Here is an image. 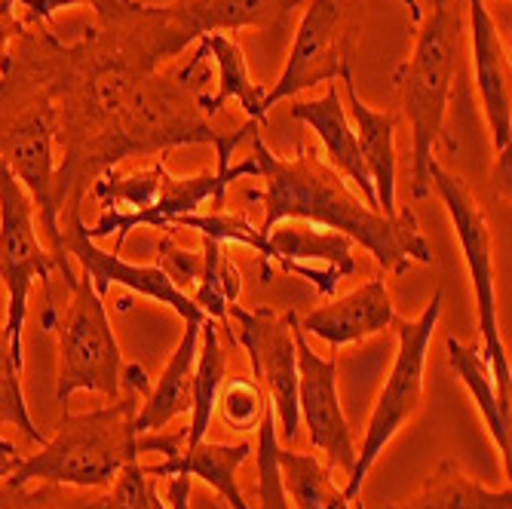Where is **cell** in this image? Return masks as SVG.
I'll list each match as a JSON object with an SVG mask.
<instances>
[{
  "instance_id": "cell-34",
  "label": "cell",
  "mask_w": 512,
  "mask_h": 509,
  "mask_svg": "<svg viewBox=\"0 0 512 509\" xmlns=\"http://www.w3.org/2000/svg\"><path fill=\"white\" fill-rule=\"evenodd\" d=\"M154 479L145 476L142 464L132 460L129 467L117 476L111 494H108V509H151V494H154Z\"/></svg>"
},
{
  "instance_id": "cell-33",
  "label": "cell",
  "mask_w": 512,
  "mask_h": 509,
  "mask_svg": "<svg viewBox=\"0 0 512 509\" xmlns=\"http://www.w3.org/2000/svg\"><path fill=\"white\" fill-rule=\"evenodd\" d=\"M175 234L178 230L172 227L169 234L163 237V243H160V255H157V267L160 270H166V276L175 283V289L178 292H184V295H194V289H197V283H200V273H203V255H194V252H188V249H181L178 243H175Z\"/></svg>"
},
{
  "instance_id": "cell-37",
  "label": "cell",
  "mask_w": 512,
  "mask_h": 509,
  "mask_svg": "<svg viewBox=\"0 0 512 509\" xmlns=\"http://www.w3.org/2000/svg\"><path fill=\"white\" fill-rule=\"evenodd\" d=\"M191 485L194 479L191 476H169V485H166V503L172 509H188L191 506Z\"/></svg>"
},
{
  "instance_id": "cell-38",
  "label": "cell",
  "mask_w": 512,
  "mask_h": 509,
  "mask_svg": "<svg viewBox=\"0 0 512 509\" xmlns=\"http://www.w3.org/2000/svg\"><path fill=\"white\" fill-rule=\"evenodd\" d=\"M19 448L13 445V442H7L4 436H0V467H4L7 473H13L16 467H19Z\"/></svg>"
},
{
  "instance_id": "cell-6",
  "label": "cell",
  "mask_w": 512,
  "mask_h": 509,
  "mask_svg": "<svg viewBox=\"0 0 512 509\" xmlns=\"http://www.w3.org/2000/svg\"><path fill=\"white\" fill-rule=\"evenodd\" d=\"M56 105L50 96L22 71L4 62L0 68V160L16 175L34 203L40 230L50 240V252L65 276V286L77 280L71 270L68 252L62 246V224L53 206V181H56Z\"/></svg>"
},
{
  "instance_id": "cell-13",
  "label": "cell",
  "mask_w": 512,
  "mask_h": 509,
  "mask_svg": "<svg viewBox=\"0 0 512 509\" xmlns=\"http://www.w3.org/2000/svg\"><path fill=\"white\" fill-rule=\"evenodd\" d=\"M292 338L298 359V411L307 424L310 445L325 457V467L350 476L356 464V436L338 396V359H325L310 347L307 335L298 329V313L292 319Z\"/></svg>"
},
{
  "instance_id": "cell-4",
  "label": "cell",
  "mask_w": 512,
  "mask_h": 509,
  "mask_svg": "<svg viewBox=\"0 0 512 509\" xmlns=\"http://www.w3.org/2000/svg\"><path fill=\"white\" fill-rule=\"evenodd\" d=\"M142 393H120L105 408L96 411H62L59 430L46 439L37 454L22 457L19 467L7 476V488L31 485V482H53L68 488H111L123 467L138 460V430L135 414Z\"/></svg>"
},
{
  "instance_id": "cell-5",
  "label": "cell",
  "mask_w": 512,
  "mask_h": 509,
  "mask_svg": "<svg viewBox=\"0 0 512 509\" xmlns=\"http://www.w3.org/2000/svg\"><path fill=\"white\" fill-rule=\"evenodd\" d=\"M240 178H258L255 157L200 175H172L163 160H154L151 166L129 175L111 169L89 191L92 200H99L102 206V218L86 227V234L89 240H105L117 234L114 252H120L135 227L169 230L175 218L197 215L206 200H215L221 209L227 200V188Z\"/></svg>"
},
{
  "instance_id": "cell-10",
  "label": "cell",
  "mask_w": 512,
  "mask_h": 509,
  "mask_svg": "<svg viewBox=\"0 0 512 509\" xmlns=\"http://www.w3.org/2000/svg\"><path fill=\"white\" fill-rule=\"evenodd\" d=\"M362 34V0H310L295 31L279 80L267 89L264 111L301 92L353 74Z\"/></svg>"
},
{
  "instance_id": "cell-40",
  "label": "cell",
  "mask_w": 512,
  "mask_h": 509,
  "mask_svg": "<svg viewBox=\"0 0 512 509\" xmlns=\"http://www.w3.org/2000/svg\"><path fill=\"white\" fill-rule=\"evenodd\" d=\"M4 476H10V473H7V470H4V467H0V479H4Z\"/></svg>"
},
{
  "instance_id": "cell-15",
  "label": "cell",
  "mask_w": 512,
  "mask_h": 509,
  "mask_svg": "<svg viewBox=\"0 0 512 509\" xmlns=\"http://www.w3.org/2000/svg\"><path fill=\"white\" fill-rule=\"evenodd\" d=\"M470 46L479 102L491 129L494 181L500 197H509V145H512V96H509V56L485 0H470Z\"/></svg>"
},
{
  "instance_id": "cell-17",
  "label": "cell",
  "mask_w": 512,
  "mask_h": 509,
  "mask_svg": "<svg viewBox=\"0 0 512 509\" xmlns=\"http://www.w3.org/2000/svg\"><path fill=\"white\" fill-rule=\"evenodd\" d=\"M304 0H172L163 4V25L172 50L181 56L209 34H237L246 28L279 31Z\"/></svg>"
},
{
  "instance_id": "cell-11",
  "label": "cell",
  "mask_w": 512,
  "mask_h": 509,
  "mask_svg": "<svg viewBox=\"0 0 512 509\" xmlns=\"http://www.w3.org/2000/svg\"><path fill=\"white\" fill-rule=\"evenodd\" d=\"M59 270L53 252L40 246L34 230V203L28 191L16 181V175L0 160V283L7 289V319L4 332L10 338L13 356L22 365V332L28 316L31 286L40 280L46 289V304L50 295V276Z\"/></svg>"
},
{
  "instance_id": "cell-28",
  "label": "cell",
  "mask_w": 512,
  "mask_h": 509,
  "mask_svg": "<svg viewBox=\"0 0 512 509\" xmlns=\"http://www.w3.org/2000/svg\"><path fill=\"white\" fill-rule=\"evenodd\" d=\"M240 292H243V276H240L237 264L227 258L224 243L203 237V273H200V283L191 298L227 335H230L227 304L240 301Z\"/></svg>"
},
{
  "instance_id": "cell-9",
  "label": "cell",
  "mask_w": 512,
  "mask_h": 509,
  "mask_svg": "<svg viewBox=\"0 0 512 509\" xmlns=\"http://www.w3.org/2000/svg\"><path fill=\"white\" fill-rule=\"evenodd\" d=\"M445 289L433 292V301L417 319H393L390 326L396 329V356L390 365V375L381 387V396L371 411L362 445L356 448V464L350 470L344 494L356 500L362 494L365 476L375 467L381 451L408 427V421L424 405V368H427V350L433 341V332L442 316Z\"/></svg>"
},
{
  "instance_id": "cell-2",
  "label": "cell",
  "mask_w": 512,
  "mask_h": 509,
  "mask_svg": "<svg viewBox=\"0 0 512 509\" xmlns=\"http://www.w3.org/2000/svg\"><path fill=\"white\" fill-rule=\"evenodd\" d=\"M249 142L258 178L264 181L261 191L246 194L249 203L264 206V221L258 227L261 240L279 221H307L350 237L393 276L405 273L411 264H433V249L411 209H399L396 215L368 209L362 197L347 188L344 175L335 172L307 142H301L292 157L273 154L264 145L261 129Z\"/></svg>"
},
{
  "instance_id": "cell-32",
  "label": "cell",
  "mask_w": 512,
  "mask_h": 509,
  "mask_svg": "<svg viewBox=\"0 0 512 509\" xmlns=\"http://www.w3.org/2000/svg\"><path fill=\"white\" fill-rule=\"evenodd\" d=\"M261 436H258V500L261 509H289L286 503V488H283V476H279V464H276V418L273 408L267 402L264 418L258 424Z\"/></svg>"
},
{
  "instance_id": "cell-12",
  "label": "cell",
  "mask_w": 512,
  "mask_h": 509,
  "mask_svg": "<svg viewBox=\"0 0 512 509\" xmlns=\"http://www.w3.org/2000/svg\"><path fill=\"white\" fill-rule=\"evenodd\" d=\"M295 313L298 310H286V316H276L270 307L246 310L240 301L227 304L230 341L246 350L255 381L264 387L273 418L286 442L298 439V424H301L298 359H295V338H292Z\"/></svg>"
},
{
  "instance_id": "cell-27",
  "label": "cell",
  "mask_w": 512,
  "mask_h": 509,
  "mask_svg": "<svg viewBox=\"0 0 512 509\" xmlns=\"http://www.w3.org/2000/svg\"><path fill=\"white\" fill-rule=\"evenodd\" d=\"M276 464H279V476H283V488L292 497L295 509H359L344 494V488L332 482V470L316 454L279 445Z\"/></svg>"
},
{
  "instance_id": "cell-21",
  "label": "cell",
  "mask_w": 512,
  "mask_h": 509,
  "mask_svg": "<svg viewBox=\"0 0 512 509\" xmlns=\"http://www.w3.org/2000/svg\"><path fill=\"white\" fill-rule=\"evenodd\" d=\"M341 83L347 89V114L356 132V145L378 197V212L396 215V117L390 111L365 105L356 92L353 74H344Z\"/></svg>"
},
{
  "instance_id": "cell-26",
  "label": "cell",
  "mask_w": 512,
  "mask_h": 509,
  "mask_svg": "<svg viewBox=\"0 0 512 509\" xmlns=\"http://www.w3.org/2000/svg\"><path fill=\"white\" fill-rule=\"evenodd\" d=\"M218 332H221V326L206 316L200 326L194 381H191V427H188V442L184 445H197L200 439H206L212 414L218 408V393H221L224 372H227V353H224Z\"/></svg>"
},
{
  "instance_id": "cell-30",
  "label": "cell",
  "mask_w": 512,
  "mask_h": 509,
  "mask_svg": "<svg viewBox=\"0 0 512 509\" xmlns=\"http://www.w3.org/2000/svg\"><path fill=\"white\" fill-rule=\"evenodd\" d=\"M0 509H108V497L89 494L86 488L37 482V488H4L0 491Z\"/></svg>"
},
{
  "instance_id": "cell-1",
  "label": "cell",
  "mask_w": 512,
  "mask_h": 509,
  "mask_svg": "<svg viewBox=\"0 0 512 509\" xmlns=\"http://www.w3.org/2000/svg\"><path fill=\"white\" fill-rule=\"evenodd\" d=\"M92 25L77 40H62L46 25L25 28L7 65L31 77L56 105V181L53 206L62 218L83 209V197L126 157H154L181 145H212L218 169L261 129L246 123L221 132L200 111L203 83L166 74L175 56L163 13L142 0H92Z\"/></svg>"
},
{
  "instance_id": "cell-22",
  "label": "cell",
  "mask_w": 512,
  "mask_h": 509,
  "mask_svg": "<svg viewBox=\"0 0 512 509\" xmlns=\"http://www.w3.org/2000/svg\"><path fill=\"white\" fill-rule=\"evenodd\" d=\"M249 454H252L249 439H243L237 445L200 439L197 445H184L178 454L166 457L163 464L142 467V470L151 479H169V476H191L194 479L197 476L206 485H212L227 500L230 509H252L243 488H240V482H237V473L249 460Z\"/></svg>"
},
{
  "instance_id": "cell-3",
  "label": "cell",
  "mask_w": 512,
  "mask_h": 509,
  "mask_svg": "<svg viewBox=\"0 0 512 509\" xmlns=\"http://www.w3.org/2000/svg\"><path fill=\"white\" fill-rule=\"evenodd\" d=\"M463 53V19L454 0H433L430 16L421 19L411 56L396 68V86L402 96V111L411 126V200H427L430 163L436 148L445 145L448 154L457 151L448 135V108L454 99V77L460 71Z\"/></svg>"
},
{
  "instance_id": "cell-8",
  "label": "cell",
  "mask_w": 512,
  "mask_h": 509,
  "mask_svg": "<svg viewBox=\"0 0 512 509\" xmlns=\"http://www.w3.org/2000/svg\"><path fill=\"white\" fill-rule=\"evenodd\" d=\"M430 191L439 194L445 203V212L451 215L454 237L460 243L463 261L470 270V283L476 295V316H479V344L482 359L491 372L497 402L509 411L512 399V368L500 335V319H497V286H494V249H491V227L488 215L479 206L470 184L460 175L448 172L439 160L430 163Z\"/></svg>"
},
{
  "instance_id": "cell-36",
  "label": "cell",
  "mask_w": 512,
  "mask_h": 509,
  "mask_svg": "<svg viewBox=\"0 0 512 509\" xmlns=\"http://www.w3.org/2000/svg\"><path fill=\"white\" fill-rule=\"evenodd\" d=\"M13 7H16V0H0V68H4V62L10 56L13 40L25 31L22 19H16Z\"/></svg>"
},
{
  "instance_id": "cell-20",
  "label": "cell",
  "mask_w": 512,
  "mask_h": 509,
  "mask_svg": "<svg viewBox=\"0 0 512 509\" xmlns=\"http://www.w3.org/2000/svg\"><path fill=\"white\" fill-rule=\"evenodd\" d=\"M289 114H292V120L304 123L307 129H313L319 135V142L325 148L322 160L335 172L347 175V181L356 188L362 203L378 212V197H375V188H371V178L362 163V151L356 145V132H353V123H350V114L344 108L338 86L329 83L325 96L310 99V102H295L289 108Z\"/></svg>"
},
{
  "instance_id": "cell-19",
  "label": "cell",
  "mask_w": 512,
  "mask_h": 509,
  "mask_svg": "<svg viewBox=\"0 0 512 509\" xmlns=\"http://www.w3.org/2000/svg\"><path fill=\"white\" fill-rule=\"evenodd\" d=\"M209 56L215 59V68H218V89H215V96H203V92H200V99H197L200 111L206 117H215L227 102H237L249 114L252 123L264 126L267 123V111H264L267 86L255 83L243 46L230 34H209V37H203L200 46H197V53H194V59L188 65L178 68V77L181 80L200 77V71L209 62Z\"/></svg>"
},
{
  "instance_id": "cell-14",
  "label": "cell",
  "mask_w": 512,
  "mask_h": 509,
  "mask_svg": "<svg viewBox=\"0 0 512 509\" xmlns=\"http://www.w3.org/2000/svg\"><path fill=\"white\" fill-rule=\"evenodd\" d=\"M353 240L329 227L279 221L264 234V255H261V280H270V264L276 261L286 273L301 276L313 283L319 295L335 298L341 280L356 273Z\"/></svg>"
},
{
  "instance_id": "cell-35",
  "label": "cell",
  "mask_w": 512,
  "mask_h": 509,
  "mask_svg": "<svg viewBox=\"0 0 512 509\" xmlns=\"http://www.w3.org/2000/svg\"><path fill=\"white\" fill-rule=\"evenodd\" d=\"M16 4L25 10L22 25H25V28H34V25H46L59 10L83 7V4H92V0H16Z\"/></svg>"
},
{
  "instance_id": "cell-18",
  "label": "cell",
  "mask_w": 512,
  "mask_h": 509,
  "mask_svg": "<svg viewBox=\"0 0 512 509\" xmlns=\"http://www.w3.org/2000/svg\"><path fill=\"white\" fill-rule=\"evenodd\" d=\"M396 319L390 289L384 283V276L362 283L359 289L332 298L329 304H322L310 310L307 316H298V329L304 335H313L332 347V353L344 344H359L368 341L371 335H381L390 329V322Z\"/></svg>"
},
{
  "instance_id": "cell-23",
  "label": "cell",
  "mask_w": 512,
  "mask_h": 509,
  "mask_svg": "<svg viewBox=\"0 0 512 509\" xmlns=\"http://www.w3.org/2000/svg\"><path fill=\"white\" fill-rule=\"evenodd\" d=\"M200 326L203 319L184 322V335L178 347L172 350L169 362L151 393L145 396V405L135 414V430L142 433H163L175 418L191 414V381H194V362H197V344H200Z\"/></svg>"
},
{
  "instance_id": "cell-24",
  "label": "cell",
  "mask_w": 512,
  "mask_h": 509,
  "mask_svg": "<svg viewBox=\"0 0 512 509\" xmlns=\"http://www.w3.org/2000/svg\"><path fill=\"white\" fill-rule=\"evenodd\" d=\"M445 350H448V362L454 368V375L463 381V387L470 390V396L476 399L479 405V414L482 421L503 457V470L509 476V464H512V439H509V411L497 402V390H494V381H491V372L488 365L479 353V347H470V344H460L454 335L445 338Z\"/></svg>"
},
{
  "instance_id": "cell-7",
  "label": "cell",
  "mask_w": 512,
  "mask_h": 509,
  "mask_svg": "<svg viewBox=\"0 0 512 509\" xmlns=\"http://www.w3.org/2000/svg\"><path fill=\"white\" fill-rule=\"evenodd\" d=\"M71 301L68 310L59 313L50 301L40 316L46 332L59 338V384L56 402L68 408V399L77 390L99 393L105 399H120V375H123V353L120 341L111 329L105 298L96 292L92 280L83 273L68 286Z\"/></svg>"
},
{
  "instance_id": "cell-39",
  "label": "cell",
  "mask_w": 512,
  "mask_h": 509,
  "mask_svg": "<svg viewBox=\"0 0 512 509\" xmlns=\"http://www.w3.org/2000/svg\"><path fill=\"white\" fill-rule=\"evenodd\" d=\"M402 4L408 7V13H411V22H414V25H421V19H424L421 0H402Z\"/></svg>"
},
{
  "instance_id": "cell-25",
  "label": "cell",
  "mask_w": 512,
  "mask_h": 509,
  "mask_svg": "<svg viewBox=\"0 0 512 509\" xmlns=\"http://www.w3.org/2000/svg\"><path fill=\"white\" fill-rule=\"evenodd\" d=\"M399 509H512V491L506 488H482L457 464L445 460L433 476L421 485L414 497H408Z\"/></svg>"
},
{
  "instance_id": "cell-31",
  "label": "cell",
  "mask_w": 512,
  "mask_h": 509,
  "mask_svg": "<svg viewBox=\"0 0 512 509\" xmlns=\"http://www.w3.org/2000/svg\"><path fill=\"white\" fill-rule=\"evenodd\" d=\"M267 402L270 399L255 378H230L221 384L215 411H221L224 424L234 433H249L261 424Z\"/></svg>"
},
{
  "instance_id": "cell-16",
  "label": "cell",
  "mask_w": 512,
  "mask_h": 509,
  "mask_svg": "<svg viewBox=\"0 0 512 509\" xmlns=\"http://www.w3.org/2000/svg\"><path fill=\"white\" fill-rule=\"evenodd\" d=\"M65 234H62V246L71 258L80 261L83 273L92 280L96 292L105 298L111 286H123L129 292H138L145 298H154L166 307H172L184 322L191 319H206V313L194 304V298H188L184 292L175 289V283L166 276V270H160L157 264H129L120 258V252H105L96 246V240H89L86 224L80 209L65 212Z\"/></svg>"
},
{
  "instance_id": "cell-29",
  "label": "cell",
  "mask_w": 512,
  "mask_h": 509,
  "mask_svg": "<svg viewBox=\"0 0 512 509\" xmlns=\"http://www.w3.org/2000/svg\"><path fill=\"white\" fill-rule=\"evenodd\" d=\"M19 378H22V365L16 362L10 338H7L4 326H0V421L16 427L28 442H34L40 448V445H46V433L37 430V424L31 421Z\"/></svg>"
}]
</instances>
